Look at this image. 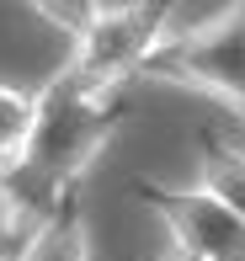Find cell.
<instances>
[{"mask_svg": "<svg viewBox=\"0 0 245 261\" xmlns=\"http://www.w3.org/2000/svg\"><path fill=\"white\" fill-rule=\"evenodd\" d=\"M21 261H91L86 229L75 219H43V229L21 245Z\"/></svg>", "mask_w": 245, "mask_h": 261, "instance_id": "cell-7", "label": "cell"}, {"mask_svg": "<svg viewBox=\"0 0 245 261\" xmlns=\"http://www.w3.org/2000/svg\"><path fill=\"white\" fill-rule=\"evenodd\" d=\"M155 213L171 234V251H192L203 261H245V219L208 187L192 181L176 192H155Z\"/></svg>", "mask_w": 245, "mask_h": 261, "instance_id": "cell-4", "label": "cell"}, {"mask_svg": "<svg viewBox=\"0 0 245 261\" xmlns=\"http://www.w3.org/2000/svg\"><path fill=\"white\" fill-rule=\"evenodd\" d=\"M32 11H38L48 27H59V32H69V38H80V32L91 27V21L101 16V0H27Z\"/></svg>", "mask_w": 245, "mask_h": 261, "instance_id": "cell-8", "label": "cell"}, {"mask_svg": "<svg viewBox=\"0 0 245 261\" xmlns=\"http://www.w3.org/2000/svg\"><path fill=\"white\" fill-rule=\"evenodd\" d=\"M112 96H118V91H91V86H80L75 75H59L38 96V128H32L27 160H21L16 171L43 176V181H53V187L80 181L86 165L107 149Z\"/></svg>", "mask_w": 245, "mask_h": 261, "instance_id": "cell-1", "label": "cell"}, {"mask_svg": "<svg viewBox=\"0 0 245 261\" xmlns=\"http://www.w3.org/2000/svg\"><path fill=\"white\" fill-rule=\"evenodd\" d=\"M144 80L203 91V96L224 101L229 112L245 117V0H235L229 11H219L203 27L171 38L144 64Z\"/></svg>", "mask_w": 245, "mask_h": 261, "instance_id": "cell-2", "label": "cell"}, {"mask_svg": "<svg viewBox=\"0 0 245 261\" xmlns=\"http://www.w3.org/2000/svg\"><path fill=\"white\" fill-rule=\"evenodd\" d=\"M166 261H203V256H192V251H166Z\"/></svg>", "mask_w": 245, "mask_h": 261, "instance_id": "cell-10", "label": "cell"}, {"mask_svg": "<svg viewBox=\"0 0 245 261\" xmlns=\"http://www.w3.org/2000/svg\"><path fill=\"white\" fill-rule=\"evenodd\" d=\"M197 187L229 203L245 219V149L240 144H208L203 149V165H197Z\"/></svg>", "mask_w": 245, "mask_h": 261, "instance_id": "cell-6", "label": "cell"}, {"mask_svg": "<svg viewBox=\"0 0 245 261\" xmlns=\"http://www.w3.org/2000/svg\"><path fill=\"white\" fill-rule=\"evenodd\" d=\"M32 128H38V91L0 80V171H16L27 160Z\"/></svg>", "mask_w": 245, "mask_h": 261, "instance_id": "cell-5", "label": "cell"}, {"mask_svg": "<svg viewBox=\"0 0 245 261\" xmlns=\"http://www.w3.org/2000/svg\"><path fill=\"white\" fill-rule=\"evenodd\" d=\"M16 219H21V203H16V192H11V181L0 176V245H11V234H16Z\"/></svg>", "mask_w": 245, "mask_h": 261, "instance_id": "cell-9", "label": "cell"}, {"mask_svg": "<svg viewBox=\"0 0 245 261\" xmlns=\"http://www.w3.org/2000/svg\"><path fill=\"white\" fill-rule=\"evenodd\" d=\"M166 0H123L101 6V16L75 38L64 75H75L91 91H118L128 75H144V64L166 43Z\"/></svg>", "mask_w": 245, "mask_h": 261, "instance_id": "cell-3", "label": "cell"}]
</instances>
